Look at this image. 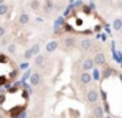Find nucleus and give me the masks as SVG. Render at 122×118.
<instances>
[{"instance_id": "aec40b11", "label": "nucleus", "mask_w": 122, "mask_h": 118, "mask_svg": "<svg viewBox=\"0 0 122 118\" xmlns=\"http://www.w3.org/2000/svg\"><path fill=\"white\" fill-rule=\"evenodd\" d=\"M26 67H28V64H26V63H22V64L20 66V68H21V70H25Z\"/></svg>"}, {"instance_id": "6ab92c4d", "label": "nucleus", "mask_w": 122, "mask_h": 118, "mask_svg": "<svg viewBox=\"0 0 122 118\" xmlns=\"http://www.w3.org/2000/svg\"><path fill=\"white\" fill-rule=\"evenodd\" d=\"M4 34H5V28L0 25V38H1V37H3Z\"/></svg>"}, {"instance_id": "f3484780", "label": "nucleus", "mask_w": 122, "mask_h": 118, "mask_svg": "<svg viewBox=\"0 0 122 118\" xmlns=\"http://www.w3.org/2000/svg\"><path fill=\"white\" fill-rule=\"evenodd\" d=\"M53 7L54 5H53V1H51V0H47V1L45 3V10L46 12H50V10L53 9Z\"/></svg>"}, {"instance_id": "7ed1b4c3", "label": "nucleus", "mask_w": 122, "mask_h": 118, "mask_svg": "<svg viewBox=\"0 0 122 118\" xmlns=\"http://www.w3.org/2000/svg\"><path fill=\"white\" fill-rule=\"evenodd\" d=\"M93 64H97V66H104L106 62V58L104 52H97V54L93 56Z\"/></svg>"}, {"instance_id": "20e7f679", "label": "nucleus", "mask_w": 122, "mask_h": 118, "mask_svg": "<svg viewBox=\"0 0 122 118\" xmlns=\"http://www.w3.org/2000/svg\"><path fill=\"white\" fill-rule=\"evenodd\" d=\"M81 68H83L84 72H88L89 70H92L93 68V60L91 59V58H85L81 62Z\"/></svg>"}, {"instance_id": "412c9836", "label": "nucleus", "mask_w": 122, "mask_h": 118, "mask_svg": "<svg viewBox=\"0 0 122 118\" xmlns=\"http://www.w3.org/2000/svg\"><path fill=\"white\" fill-rule=\"evenodd\" d=\"M0 4H4V0H0Z\"/></svg>"}, {"instance_id": "39448f33", "label": "nucleus", "mask_w": 122, "mask_h": 118, "mask_svg": "<svg viewBox=\"0 0 122 118\" xmlns=\"http://www.w3.org/2000/svg\"><path fill=\"white\" fill-rule=\"evenodd\" d=\"M75 43H76L75 37H67V38L63 39V46L66 47V49H72V47L75 46Z\"/></svg>"}, {"instance_id": "423d86ee", "label": "nucleus", "mask_w": 122, "mask_h": 118, "mask_svg": "<svg viewBox=\"0 0 122 118\" xmlns=\"http://www.w3.org/2000/svg\"><path fill=\"white\" fill-rule=\"evenodd\" d=\"M29 21H30V17L26 12H22L21 15L19 16V24L20 25H28Z\"/></svg>"}, {"instance_id": "4468645a", "label": "nucleus", "mask_w": 122, "mask_h": 118, "mask_svg": "<svg viewBox=\"0 0 122 118\" xmlns=\"http://www.w3.org/2000/svg\"><path fill=\"white\" fill-rule=\"evenodd\" d=\"M8 10H9V7H8V4H0V17H3V16H5L7 13H8Z\"/></svg>"}, {"instance_id": "dca6fc26", "label": "nucleus", "mask_w": 122, "mask_h": 118, "mask_svg": "<svg viewBox=\"0 0 122 118\" xmlns=\"http://www.w3.org/2000/svg\"><path fill=\"white\" fill-rule=\"evenodd\" d=\"M7 49H8V52H9V54H16V51H17V46H16L15 43H9Z\"/></svg>"}, {"instance_id": "9d476101", "label": "nucleus", "mask_w": 122, "mask_h": 118, "mask_svg": "<svg viewBox=\"0 0 122 118\" xmlns=\"http://www.w3.org/2000/svg\"><path fill=\"white\" fill-rule=\"evenodd\" d=\"M40 81H41V73L34 72V73L30 75V84H32V85H38Z\"/></svg>"}, {"instance_id": "ddd939ff", "label": "nucleus", "mask_w": 122, "mask_h": 118, "mask_svg": "<svg viewBox=\"0 0 122 118\" xmlns=\"http://www.w3.org/2000/svg\"><path fill=\"white\" fill-rule=\"evenodd\" d=\"M113 29H114V30H121V29H122V18H114Z\"/></svg>"}, {"instance_id": "9b49d317", "label": "nucleus", "mask_w": 122, "mask_h": 118, "mask_svg": "<svg viewBox=\"0 0 122 118\" xmlns=\"http://www.w3.org/2000/svg\"><path fill=\"white\" fill-rule=\"evenodd\" d=\"M43 63H45V55H42V54L36 55V58H34V66L41 67V66H43Z\"/></svg>"}, {"instance_id": "4be33fe9", "label": "nucleus", "mask_w": 122, "mask_h": 118, "mask_svg": "<svg viewBox=\"0 0 122 118\" xmlns=\"http://www.w3.org/2000/svg\"><path fill=\"white\" fill-rule=\"evenodd\" d=\"M0 118H5V117H4V115H3V114H0Z\"/></svg>"}, {"instance_id": "5701e85b", "label": "nucleus", "mask_w": 122, "mask_h": 118, "mask_svg": "<svg viewBox=\"0 0 122 118\" xmlns=\"http://www.w3.org/2000/svg\"><path fill=\"white\" fill-rule=\"evenodd\" d=\"M121 80H122V76H121Z\"/></svg>"}, {"instance_id": "f257e3e1", "label": "nucleus", "mask_w": 122, "mask_h": 118, "mask_svg": "<svg viewBox=\"0 0 122 118\" xmlns=\"http://www.w3.org/2000/svg\"><path fill=\"white\" fill-rule=\"evenodd\" d=\"M98 98H100V94H98L97 89L92 88L87 92V101L89 102V104H96V102L98 101Z\"/></svg>"}, {"instance_id": "6e6552de", "label": "nucleus", "mask_w": 122, "mask_h": 118, "mask_svg": "<svg viewBox=\"0 0 122 118\" xmlns=\"http://www.w3.org/2000/svg\"><path fill=\"white\" fill-rule=\"evenodd\" d=\"M56 49H58V42L56 41H50V42H47L46 46H45V50L47 52H53V51H55Z\"/></svg>"}, {"instance_id": "f03ea898", "label": "nucleus", "mask_w": 122, "mask_h": 118, "mask_svg": "<svg viewBox=\"0 0 122 118\" xmlns=\"http://www.w3.org/2000/svg\"><path fill=\"white\" fill-rule=\"evenodd\" d=\"M79 46H80V50H81V51H89L93 47V41L91 38H84V39L80 41Z\"/></svg>"}, {"instance_id": "a211bd4d", "label": "nucleus", "mask_w": 122, "mask_h": 118, "mask_svg": "<svg viewBox=\"0 0 122 118\" xmlns=\"http://www.w3.org/2000/svg\"><path fill=\"white\" fill-rule=\"evenodd\" d=\"M32 56H33V52H32V50H30V49H28L26 51L24 52V58H25V60H29Z\"/></svg>"}, {"instance_id": "2eb2a0df", "label": "nucleus", "mask_w": 122, "mask_h": 118, "mask_svg": "<svg viewBox=\"0 0 122 118\" xmlns=\"http://www.w3.org/2000/svg\"><path fill=\"white\" fill-rule=\"evenodd\" d=\"M40 49H41V47H40V45H38V43H34L32 47H30V50H32V52H33V56L40 54Z\"/></svg>"}, {"instance_id": "0eeeda50", "label": "nucleus", "mask_w": 122, "mask_h": 118, "mask_svg": "<svg viewBox=\"0 0 122 118\" xmlns=\"http://www.w3.org/2000/svg\"><path fill=\"white\" fill-rule=\"evenodd\" d=\"M92 81V75L89 72H83L80 75V83L81 84H89Z\"/></svg>"}, {"instance_id": "1a4fd4ad", "label": "nucleus", "mask_w": 122, "mask_h": 118, "mask_svg": "<svg viewBox=\"0 0 122 118\" xmlns=\"http://www.w3.org/2000/svg\"><path fill=\"white\" fill-rule=\"evenodd\" d=\"M92 114L95 118H104V109L101 106H95L92 110Z\"/></svg>"}, {"instance_id": "f8f14e48", "label": "nucleus", "mask_w": 122, "mask_h": 118, "mask_svg": "<svg viewBox=\"0 0 122 118\" xmlns=\"http://www.w3.org/2000/svg\"><path fill=\"white\" fill-rule=\"evenodd\" d=\"M30 8H32V10H34V12L40 10L41 9V1L40 0H30Z\"/></svg>"}]
</instances>
